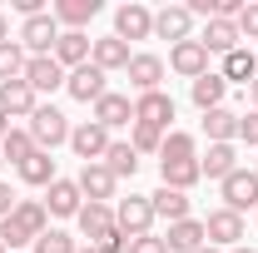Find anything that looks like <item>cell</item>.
Masks as SVG:
<instances>
[{
    "instance_id": "obj_5",
    "label": "cell",
    "mask_w": 258,
    "mask_h": 253,
    "mask_svg": "<svg viewBox=\"0 0 258 253\" xmlns=\"http://www.w3.org/2000/svg\"><path fill=\"white\" fill-rule=\"evenodd\" d=\"M114 35H119V40H149V35H154V10H149V5H139V0H129V5H119V10H114Z\"/></svg>"
},
{
    "instance_id": "obj_34",
    "label": "cell",
    "mask_w": 258,
    "mask_h": 253,
    "mask_svg": "<svg viewBox=\"0 0 258 253\" xmlns=\"http://www.w3.org/2000/svg\"><path fill=\"white\" fill-rule=\"evenodd\" d=\"M15 219L25 223L35 238L50 233V209H45V199H20V204H15Z\"/></svg>"
},
{
    "instance_id": "obj_30",
    "label": "cell",
    "mask_w": 258,
    "mask_h": 253,
    "mask_svg": "<svg viewBox=\"0 0 258 253\" xmlns=\"http://www.w3.org/2000/svg\"><path fill=\"white\" fill-rule=\"evenodd\" d=\"M149 204H154V219H169V223H179V219H189V194H179V189H154L149 194Z\"/></svg>"
},
{
    "instance_id": "obj_50",
    "label": "cell",
    "mask_w": 258,
    "mask_h": 253,
    "mask_svg": "<svg viewBox=\"0 0 258 253\" xmlns=\"http://www.w3.org/2000/svg\"><path fill=\"white\" fill-rule=\"evenodd\" d=\"M0 169H5V159H0Z\"/></svg>"
},
{
    "instance_id": "obj_17",
    "label": "cell",
    "mask_w": 258,
    "mask_h": 253,
    "mask_svg": "<svg viewBox=\"0 0 258 253\" xmlns=\"http://www.w3.org/2000/svg\"><path fill=\"white\" fill-rule=\"evenodd\" d=\"M169 253H199L204 243H209V233H204V219H179L169 223Z\"/></svg>"
},
{
    "instance_id": "obj_18",
    "label": "cell",
    "mask_w": 258,
    "mask_h": 253,
    "mask_svg": "<svg viewBox=\"0 0 258 253\" xmlns=\"http://www.w3.org/2000/svg\"><path fill=\"white\" fill-rule=\"evenodd\" d=\"M124 75H129V85H134L139 95H154L159 80H164V60H159V55H134Z\"/></svg>"
},
{
    "instance_id": "obj_52",
    "label": "cell",
    "mask_w": 258,
    "mask_h": 253,
    "mask_svg": "<svg viewBox=\"0 0 258 253\" xmlns=\"http://www.w3.org/2000/svg\"><path fill=\"white\" fill-rule=\"evenodd\" d=\"M253 174H258V164H253Z\"/></svg>"
},
{
    "instance_id": "obj_9",
    "label": "cell",
    "mask_w": 258,
    "mask_h": 253,
    "mask_svg": "<svg viewBox=\"0 0 258 253\" xmlns=\"http://www.w3.org/2000/svg\"><path fill=\"white\" fill-rule=\"evenodd\" d=\"M20 80L30 85L35 95H55V90H64V70L55 65V55H30V65H25Z\"/></svg>"
},
{
    "instance_id": "obj_8",
    "label": "cell",
    "mask_w": 258,
    "mask_h": 253,
    "mask_svg": "<svg viewBox=\"0 0 258 253\" xmlns=\"http://www.w3.org/2000/svg\"><path fill=\"white\" fill-rule=\"evenodd\" d=\"M35 109H40V95H35L25 80H5L0 85V114L5 119H30Z\"/></svg>"
},
{
    "instance_id": "obj_3",
    "label": "cell",
    "mask_w": 258,
    "mask_h": 253,
    "mask_svg": "<svg viewBox=\"0 0 258 253\" xmlns=\"http://www.w3.org/2000/svg\"><path fill=\"white\" fill-rule=\"evenodd\" d=\"M104 80H109V75H104L99 65H80V70L64 75V90H70V99H80V104H99V99L109 95Z\"/></svg>"
},
{
    "instance_id": "obj_49",
    "label": "cell",
    "mask_w": 258,
    "mask_h": 253,
    "mask_svg": "<svg viewBox=\"0 0 258 253\" xmlns=\"http://www.w3.org/2000/svg\"><path fill=\"white\" fill-rule=\"evenodd\" d=\"M80 253H95V248H80Z\"/></svg>"
},
{
    "instance_id": "obj_42",
    "label": "cell",
    "mask_w": 258,
    "mask_h": 253,
    "mask_svg": "<svg viewBox=\"0 0 258 253\" xmlns=\"http://www.w3.org/2000/svg\"><path fill=\"white\" fill-rule=\"evenodd\" d=\"M238 139L258 149V109H253V114H238Z\"/></svg>"
},
{
    "instance_id": "obj_51",
    "label": "cell",
    "mask_w": 258,
    "mask_h": 253,
    "mask_svg": "<svg viewBox=\"0 0 258 253\" xmlns=\"http://www.w3.org/2000/svg\"><path fill=\"white\" fill-rule=\"evenodd\" d=\"M0 253H5V243H0Z\"/></svg>"
},
{
    "instance_id": "obj_10",
    "label": "cell",
    "mask_w": 258,
    "mask_h": 253,
    "mask_svg": "<svg viewBox=\"0 0 258 253\" xmlns=\"http://www.w3.org/2000/svg\"><path fill=\"white\" fill-rule=\"evenodd\" d=\"M204 233H209L214 248H238V238H243V214H233V209H214V214L204 219Z\"/></svg>"
},
{
    "instance_id": "obj_39",
    "label": "cell",
    "mask_w": 258,
    "mask_h": 253,
    "mask_svg": "<svg viewBox=\"0 0 258 253\" xmlns=\"http://www.w3.org/2000/svg\"><path fill=\"white\" fill-rule=\"evenodd\" d=\"M90 248H95V253H129V238L119 233V228H109V233H104V238H95Z\"/></svg>"
},
{
    "instance_id": "obj_6",
    "label": "cell",
    "mask_w": 258,
    "mask_h": 253,
    "mask_svg": "<svg viewBox=\"0 0 258 253\" xmlns=\"http://www.w3.org/2000/svg\"><path fill=\"white\" fill-rule=\"evenodd\" d=\"M70 149L85 159V164H99V159H104V149H109V129L95 124V119L75 124V129H70Z\"/></svg>"
},
{
    "instance_id": "obj_32",
    "label": "cell",
    "mask_w": 258,
    "mask_h": 253,
    "mask_svg": "<svg viewBox=\"0 0 258 253\" xmlns=\"http://www.w3.org/2000/svg\"><path fill=\"white\" fill-rule=\"evenodd\" d=\"M179 159H199V139L184 134V129H169L164 149H159V164H179Z\"/></svg>"
},
{
    "instance_id": "obj_14",
    "label": "cell",
    "mask_w": 258,
    "mask_h": 253,
    "mask_svg": "<svg viewBox=\"0 0 258 253\" xmlns=\"http://www.w3.org/2000/svg\"><path fill=\"white\" fill-rule=\"evenodd\" d=\"M45 209H50L55 219H75V214L85 209V194H80V184H75V179H55V184L45 189Z\"/></svg>"
},
{
    "instance_id": "obj_11",
    "label": "cell",
    "mask_w": 258,
    "mask_h": 253,
    "mask_svg": "<svg viewBox=\"0 0 258 253\" xmlns=\"http://www.w3.org/2000/svg\"><path fill=\"white\" fill-rule=\"evenodd\" d=\"M169 70L174 75H184V80H199V75H209V50L199 45V40H179L174 50H169Z\"/></svg>"
},
{
    "instance_id": "obj_38",
    "label": "cell",
    "mask_w": 258,
    "mask_h": 253,
    "mask_svg": "<svg viewBox=\"0 0 258 253\" xmlns=\"http://www.w3.org/2000/svg\"><path fill=\"white\" fill-rule=\"evenodd\" d=\"M129 144H134V154H159V149H164V129H154V124H134Z\"/></svg>"
},
{
    "instance_id": "obj_22",
    "label": "cell",
    "mask_w": 258,
    "mask_h": 253,
    "mask_svg": "<svg viewBox=\"0 0 258 253\" xmlns=\"http://www.w3.org/2000/svg\"><path fill=\"white\" fill-rule=\"evenodd\" d=\"M114 179H134L139 174V154H134V144L129 139H109V149H104V159H99Z\"/></svg>"
},
{
    "instance_id": "obj_40",
    "label": "cell",
    "mask_w": 258,
    "mask_h": 253,
    "mask_svg": "<svg viewBox=\"0 0 258 253\" xmlns=\"http://www.w3.org/2000/svg\"><path fill=\"white\" fill-rule=\"evenodd\" d=\"M233 25H238V35H243V40H258V5H243V15H238Z\"/></svg>"
},
{
    "instance_id": "obj_47",
    "label": "cell",
    "mask_w": 258,
    "mask_h": 253,
    "mask_svg": "<svg viewBox=\"0 0 258 253\" xmlns=\"http://www.w3.org/2000/svg\"><path fill=\"white\" fill-rule=\"evenodd\" d=\"M199 253H219V248H214V243H204V248H199Z\"/></svg>"
},
{
    "instance_id": "obj_16",
    "label": "cell",
    "mask_w": 258,
    "mask_h": 253,
    "mask_svg": "<svg viewBox=\"0 0 258 253\" xmlns=\"http://www.w3.org/2000/svg\"><path fill=\"white\" fill-rule=\"evenodd\" d=\"M194 15H189V5H164L159 15H154V35H159V40H174V45H179V40H194Z\"/></svg>"
},
{
    "instance_id": "obj_2",
    "label": "cell",
    "mask_w": 258,
    "mask_h": 253,
    "mask_svg": "<svg viewBox=\"0 0 258 253\" xmlns=\"http://www.w3.org/2000/svg\"><path fill=\"white\" fill-rule=\"evenodd\" d=\"M25 129H30L35 149H45V154H50L55 144H70V119H64L55 104H40V109L30 114V124H25Z\"/></svg>"
},
{
    "instance_id": "obj_31",
    "label": "cell",
    "mask_w": 258,
    "mask_h": 253,
    "mask_svg": "<svg viewBox=\"0 0 258 253\" xmlns=\"http://www.w3.org/2000/svg\"><path fill=\"white\" fill-rule=\"evenodd\" d=\"M75 219H80V233L95 243V238H104V233L114 228V209H109V204H85Z\"/></svg>"
},
{
    "instance_id": "obj_27",
    "label": "cell",
    "mask_w": 258,
    "mask_h": 253,
    "mask_svg": "<svg viewBox=\"0 0 258 253\" xmlns=\"http://www.w3.org/2000/svg\"><path fill=\"white\" fill-rule=\"evenodd\" d=\"M159 179H164V189L189 194L194 184L204 179V169H199V159H179V164H159Z\"/></svg>"
},
{
    "instance_id": "obj_35",
    "label": "cell",
    "mask_w": 258,
    "mask_h": 253,
    "mask_svg": "<svg viewBox=\"0 0 258 253\" xmlns=\"http://www.w3.org/2000/svg\"><path fill=\"white\" fill-rule=\"evenodd\" d=\"M25 65H30L25 45L5 40V45H0V85H5V80H20V75H25Z\"/></svg>"
},
{
    "instance_id": "obj_45",
    "label": "cell",
    "mask_w": 258,
    "mask_h": 253,
    "mask_svg": "<svg viewBox=\"0 0 258 253\" xmlns=\"http://www.w3.org/2000/svg\"><path fill=\"white\" fill-rule=\"evenodd\" d=\"M5 134H10V119H5V114H0V139H5Z\"/></svg>"
},
{
    "instance_id": "obj_23",
    "label": "cell",
    "mask_w": 258,
    "mask_h": 253,
    "mask_svg": "<svg viewBox=\"0 0 258 253\" xmlns=\"http://www.w3.org/2000/svg\"><path fill=\"white\" fill-rule=\"evenodd\" d=\"M95 124H104V129H119V124H134V104H129V95H109L95 104Z\"/></svg>"
},
{
    "instance_id": "obj_19",
    "label": "cell",
    "mask_w": 258,
    "mask_h": 253,
    "mask_svg": "<svg viewBox=\"0 0 258 253\" xmlns=\"http://www.w3.org/2000/svg\"><path fill=\"white\" fill-rule=\"evenodd\" d=\"M238 40H243V35H238L233 20H209L204 35H199V45H204L209 55H233V50H238Z\"/></svg>"
},
{
    "instance_id": "obj_46",
    "label": "cell",
    "mask_w": 258,
    "mask_h": 253,
    "mask_svg": "<svg viewBox=\"0 0 258 253\" xmlns=\"http://www.w3.org/2000/svg\"><path fill=\"white\" fill-rule=\"evenodd\" d=\"M248 95H253V109H258V80H253V85H248Z\"/></svg>"
},
{
    "instance_id": "obj_1",
    "label": "cell",
    "mask_w": 258,
    "mask_h": 253,
    "mask_svg": "<svg viewBox=\"0 0 258 253\" xmlns=\"http://www.w3.org/2000/svg\"><path fill=\"white\" fill-rule=\"evenodd\" d=\"M114 228L124 233V238H144L149 228H154V204H149V194H129L114 204Z\"/></svg>"
},
{
    "instance_id": "obj_15",
    "label": "cell",
    "mask_w": 258,
    "mask_h": 253,
    "mask_svg": "<svg viewBox=\"0 0 258 253\" xmlns=\"http://www.w3.org/2000/svg\"><path fill=\"white\" fill-rule=\"evenodd\" d=\"M169 119H174V99L164 95V90L134 99V124H154V129H164V134H169Z\"/></svg>"
},
{
    "instance_id": "obj_33",
    "label": "cell",
    "mask_w": 258,
    "mask_h": 253,
    "mask_svg": "<svg viewBox=\"0 0 258 253\" xmlns=\"http://www.w3.org/2000/svg\"><path fill=\"white\" fill-rule=\"evenodd\" d=\"M30 154H35V139H30V129H15V124H10V134L0 139V159H10V164L20 169V164H25Z\"/></svg>"
},
{
    "instance_id": "obj_26",
    "label": "cell",
    "mask_w": 258,
    "mask_h": 253,
    "mask_svg": "<svg viewBox=\"0 0 258 253\" xmlns=\"http://www.w3.org/2000/svg\"><path fill=\"white\" fill-rule=\"evenodd\" d=\"M219 75H224L228 85H253V80H258V55L238 45L233 55H224V70H219Z\"/></svg>"
},
{
    "instance_id": "obj_24",
    "label": "cell",
    "mask_w": 258,
    "mask_h": 253,
    "mask_svg": "<svg viewBox=\"0 0 258 253\" xmlns=\"http://www.w3.org/2000/svg\"><path fill=\"white\" fill-rule=\"evenodd\" d=\"M15 174H20V184H30V189H50V184L60 179V174H55V159L45 154V149H35V154L25 159Z\"/></svg>"
},
{
    "instance_id": "obj_12",
    "label": "cell",
    "mask_w": 258,
    "mask_h": 253,
    "mask_svg": "<svg viewBox=\"0 0 258 253\" xmlns=\"http://www.w3.org/2000/svg\"><path fill=\"white\" fill-rule=\"evenodd\" d=\"M90 50H95V40L85 30H60V40H55V65L60 70H80V65H90Z\"/></svg>"
},
{
    "instance_id": "obj_48",
    "label": "cell",
    "mask_w": 258,
    "mask_h": 253,
    "mask_svg": "<svg viewBox=\"0 0 258 253\" xmlns=\"http://www.w3.org/2000/svg\"><path fill=\"white\" fill-rule=\"evenodd\" d=\"M228 253H253V248H243V243H238V248H228Z\"/></svg>"
},
{
    "instance_id": "obj_29",
    "label": "cell",
    "mask_w": 258,
    "mask_h": 253,
    "mask_svg": "<svg viewBox=\"0 0 258 253\" xmlns=\"http://www.w3.org/2000/svg\"><path fill=\"white\" fill-rule=\"evenodd\" d=\"M199 169H204L209 179H219V184H224L228 174L238 169V149H233V144H209V154L199 159Z\"/></svg>"
},
{
    "instance_id": "obj_28",
    "label": "cell",
    "mask_w": 258,
    "mask_h": 253,
    "mask_svg": "<svg viewBox=\"0 0 258 253\" xmlns=\"http://www.w3.org/2000/svg\"><path fill=\"white\" fill-rule=\"evenodd\" d=\"M204 134H209V144H233V139H238V114L224 109V104L209 109V114H204Z\"/></svg>"
},
{
    "instance_id": "obj_7",
    "label": "cell",
    "mask_w": 258,
    "mask_h": 253,
    "mask_svg": "<svg viewBox=\"0 0 258 253\" xmlns=\"http://www.w3.org/2000/svg\"><path fill=\"white\" fill-rule=\"evenodd\" d=\"M224 209H233V214L258 209V174L253 169H233L224 179Z\"/></svg>"
},
{
    "instance_id": "obj_41",
    "label": "cell",
    "mask_w": 258,
    "mask_h": 253,
    "mask_svg": "<svg viewBox=\"0 0 258 253\" xmlns=\"http://www.w3.org/2000/svg\"><path fill=\"white\" fill-rule=\"evenodd\" d=\"M129 253H169V243L154 238V233H144V238H129Z\"/></svg>"
},
{
    "instance_id": "obj_21",
    "label": "cell",
    "mask_w": 258,
    "mask_h": 253,
    "mask_svg": "<svg viewBox=\"0 0 258 253\" xmlns=\"http://www.w3.org/2000/svg\"><path fill=\"white\" fill-rule=\"evenodd\" d=\"M50 15H55V25H64V30H80V25H90L99 15V0H55Z\"/></svg>"
},
{
    "instance_id": "obj_43",
    "label": "cell",
    "mask_w": 258,
    "mask_h": 253,
    "mask_svg": "<svg viewBox=\"0 0 258 253\" xmlns=\"http://www.w3.org/2000/svg\"><path fill=\"white\" fill-rule=\"evenodd\" d=\"M15 204H20V199H15V189L0 179V219H10V214H15Z\"/></svg>"
},
{
    "instance_id": "obj_37",
    "label": "cell",
    "mask_w": 258,
    "mask_h": 253,
    "mask_svg": "<svg viewBox=\"0 0 258 253\" xmlns=\"http://www.w3.org/2000/svg\"><path fill=\"white\" fill-rule=\"evenodd\" d=\"M30 253H80V243L70 233H60V228H50V233H40L30 243Z\"/></svg>"
},
{
    "instance_id": "obj_20",
    "label": "cell",
    "mask_w": 258,
    "mask_h": 253,
    "mask_svg": "<svg viewBox=\"0 0 258 253\" xmlns=\"http://www.w3.org/2000/svg\"><path fill=\"white\" fill-rule=\"evenodd\" d=\"M129 60H134V55H129V45L119 35H104V40H95V50H90V65H99L104 75H109V70H129Z\"/></svg>"
},
{
    "instance_id": "obj_25",
    "label": "cell",
    "mask_w": 258,
    "mask_h": 253,
    "mask_svg": "<svg viewBox=\"0 0 258 253\" xmlns=\"http://www.w3.org/2000/svg\"><path fill=\"white\" fill-rule=\"evenodd\" d=\"M189 95H194V104H199V109L209 114V109H219V104H224V95H228V80L209 70V75H199V80L189 85Z\"/></svg>"
},
{
    "instance_id": "obj_13",
    "label": "cell",
    "mask_w": 258,
    "mask_h": 253,
    "mask_svg": "<svg viewBox=\"0 0 258 253\" xmlns=\"http://www.w3.org/2000/svg\"><path fill=\"white\" fill-rule=\"evenodd\" d=\"M75 184H80V194H85V204H109V199H114V184H119V179H114V174H109L104 164H85Z\"/></svg>"
},
{
    "instance_id": "obj_44",
    "label": "cell",
    "mask_w": 258,
    "mask_h": 253,
    "mask_svg": "<svg viewBox=\"0 0 258 253\" xmlns=\"http://www.w3.org/2000/svg\"><path fill=\"white\" fill-rule=\"evenodd\" d=\"M5 40H10V20L0 15V45H5Z\"/></svg>"
},
{
    "instance_id": "obj_4",
    "label": "cell",
    "mask_w": 258,
    "mask_h": 253,
    "mask_svg": "<svg viewBox=\"0 0 258 253\" xmlns=\"http://www.w3.org/2000/svg\"><path fill=\"white\" fill-rule=\"evenodd\" d=\"M55 40H60V25H55L50 10L20 20V45H25V55H55Z\"/></svg>"
},
{
    "instance_id": "obj_36",
    "label": "cell",
    "mask_w": 258,
    "mask_h": 253,
    "mask_svg": "<svg viewBox=\"0 0 258 253\" xmlns=\"http://www.w3.org/2000/svg\"><path fill=\"white\" fill-rule=\"evenodd\" d=\"M0 243H5V253H20V248H30V243H35V233L10 214V219H0Z\"/></svg>"
}]
</instances>
